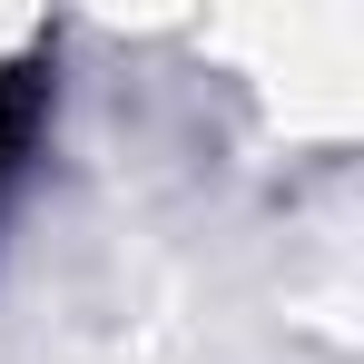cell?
<instances>
[{"mask_svg":"<svg viewBox=\"0 0 364 364\" xmlns=\"http://www.w3.org/2000/svg\"><path fill=\"white\" fill-rule=\"evenodd\" d=\"M0 168H10V128H0Z\"/></svg>","mask_w":364,"mask_h":364,"instance_id":"cell-1","label":"cell"}]
</instances>
